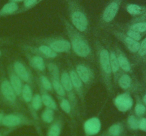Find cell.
<instances>
[{"mask_svg": "<svg viewBox=\"0 0 146 136\" xmlns=\"http://www.w3.org/2000/svg\"><path fill=\"white\" fill-rule=\"evenodd\" d=\"M61 20L68 37V41L71 45V52H74L77 56L83 59L94 62L96 60L95 52L84 33L77 30L64 16L61 17Z\"/></svg>", "mask_w": 146, "mask_h": 136, "instance_id": "6da1fadb", "label": "cell"}, {"mask_svg": "<svg viewBox=\"0 0 146 136\" xmlns=\"http://www.w3.org/2000/svg\"><path fill=\"white\" fill-rule=\"evenodd\" d=\"M94 48L101 81L102 82L108 96H111L114 94V84L110 64L109 51L108 48L103 44V42L98 39H96L94 41Z\"/></svg>", "mask_w": 146, "mask_h": 136, "instance_id": "7a4b0ae2", "label": "cell"}, {"mask_svg": "<svg viewBox=\"0 0 146 136\" xmlns=\"http://www.w3.org/2000/svg\"><path fill=\"white\" fill-rule=\"evenodd\" d=\"M0 101L16 111L24 110L21 101L13 89L4 65H0Z\"/></svg>", "mask_w": 146, "mask_h": 136, "instance_id": "3957f363", "label": "cell"}, {"mask_svg": "<svg viewBox=\"0 0 146 136\" xmlns=\"http://www.w3.org/2000/svg\"><path fill=\"white\" fill-rule=\"evenodd\" d=\"M71 24L83 33H87L90 29L88 15L78 0H66Z\"/></svg>", "mask_w": 146, "mask_h": 136, "instance_id": "277c9868", "label": "cell"}, {"mask_svg": "<svg viewBox=\"0 0 146 136\" xmlns=\"http://www.w3.org/2000/svg\"><path fill=\"white\" fill-rule=\"evenodd\" d=\"M30 42L46 45L58 55L60 53L70 54L71 52V45L68 40L58 35L33 38Z\"/></svg>", "mask_w": 146, "mask_h": 136, "instance_id": "5b68a950", "label": "cell"}, {"mask_svg": "<svg viewBox=\"0 0 146 136\" xmlns=\"http://www.w3.org/2000/svg\"><path fill=\"white\" fill-rule=\"evenodd\" d=\"M123 0H110L99 17L97 28L98 30L107 29L116 17Z\"/></svg>", "mask_w": 146, "mask_h": 136, "instance_id": "8992f818", "label": "cell"}, {"mask_svg": "<svg viewBox=\"0 0 146 136\" xmlns=\"http://www.w3.org/2000/svg\"><path fill=\"white\" fill-rule=\"evenodd\" d=\"M19 47L22 52H27L38 55L44 60H54L58 57V54L42 44L25 42L20 44Z\"/></svg>", "mask_w": 146, "mask_h": 136, "instance_id": "52a82bcc", "label": "cell"}, {"mask_svg": "<svg viewBox=\"0 0 146 136\" xmlns=\"http://www.w3.org/2000/svg\"><path fill=\"white\" fill-rule=\"evenodd\" d=\"M61 82L62 84V86L64 87V91L66 93V97L70 102L75 113L76 116L78 114V112H79V105H78V99L76 96L75 90L73 87L72 83H71V79H70L69 74L67 70H62L61 72Z\"/></svg>", "mask_w": 146, "mask_h": 136, "instance_id": "ba28073f", "label": "cell"}, {"mask_svg": "<svg viewBox=\"0 0 146 136\" xmlns=\"http://www.w3.org/2000/svg\"><path fill=\"white\" fill-rule=\"evenodd\" d=\"M33 124L34 121L25 114L16 111L4 115L1 126L7 128L15 129L23 126H31Z\"/></svg>", "mask_w": 146, "mask_h": 136, "instance_id": "9c48e42d", "label": "cell"}, {"mask_svg": "<svg viewBox=\"0 0 146 136\" xmlns=\"http://www.w3.org/2000/svg\"><path fill=\"white\" fill-rule=\"evenodd\" d=\"M77 75L82 82L84 83L86 89L88 91L96 81V73L92 67L87 62H80L74 67Z\"/></svg>", "mask_w": 146, "mask_h": 136, "instance_id": "30bf717a", "label": "cell"}, {"mask_svg": "<svg viewBox=\"0 0 146 136\" xmlns=\"http://www.w3.org/2000/svg\"><path fill=\"white\" fill-rule=\"evenodd\" d=\"M116 85H118L124 92L130 94H137L143 90V86L139 81L133 77L131 74L126 72H123L121 74L117 81Z\"/></svg>", "mask_w": 146, "mask_h": 136, "instance_id": "8fae6325", "label": "cell"}, {"mask_svg": "<svg viewBox=\"0 0 146 136\" xmlns=\"http://www.w3.org/2000/svg\"><path fill=\"white\" fill-rule=\"evenodd\" d=\"M68 74H69L70 79H71V83H72L73 87L75 90L78 99L81 102V105L83 109L86 108V96L88 91L86 89L84 83L81 79L79 78L78 75H77L75 70V68L73 65H69L68 67Z\"/></svg>", "mask_w": 146, "mask_h": 136, "instance_id": "7c38bea8", "label": "cell"}, {"mask_svg": "<svg viewBox=\"0 0 146 136\" xmlns=\"http://www.w3.org/2000/svg\"><path fill=\"white\" fill-rule=\"evenodd\" d=\"M13 69L19 77L25 84L33 86L35 84V78L29 67L20 60H15L11 63Z\"/></svg>", "mask_w": 146, "mask_h": 136, "instance_id": "4fadbf2b", "label": "cell"}, {"mask_svg": "<svg viewBox=\"0 0 146 136\" xmlns=\"http://www.w3.org/2000/svg\"><path fill=\"white\" fill-rule=\"evenodd\" d=\"M108 28H110L109 32L120 42H121L131 53H133L135 55L138 52V48H139L140 46V42H138V41L132 39V38H130L127 35H125L123 31L118 29V28H113L112 26L109 27Z\"/></svg>", "mask_w": 146, "mask_h": 136, "instance_id": "5bb4252c", "label": "cell"}, {"mask_svg": "<svg viewBox=\"0 0 146 136\" xmlns=\"http://www.w3.org/2000/svg\"><path fill=\"white\" fill-rule=\"evenodd\" d=\"M113 103L115 108L119 111L124 113L132 109L133 106V99L131 96V94L123 92L115 96L113 100Z\"/></svg>", "mask_w": 146, "mask_h": 136, "instance_id": "9a60e30c", "label": "cell"}, {"mask_svg": "<svg viewBox=\"0 0 146 136\" xmlns=\"http://www.w3.org/2000/svg\"><path fill=\"white\" fill-rule=\"evenodd\" d=\"M6 72H7V76H8V79L13 89L14 90L19 100L21 101V93H22L23 86H24L23 82L19 77L18 75L15 73V72L13 69L12 66H11V64H9L7 65Z\"/></svg>", "mask_w": 146, "mask_h": 136, "instance_id": "2e32d148", "label": "cell"}, {"mask_svg": "<svg viewBox=\"0 0 146 136\" xmlns=\"http://www.w3.org/2000/svg\"><path fill=\"white\" fill-rule=\"evenodd\" d=\"M24 55L28 60L29 65L30 67L32 68L38 72V74H44L46 70V62L44 59L38 55L29 53L27 52H23Z\"/></svg>", "mask_w": 146, "mask_h": 136, "instance_id": "e0dca14e", "label": "cell"}, {"mask_svg": "<svg viewBox=\"0 0 146 136\" xmlns=\"http://www.w3.org/2000/svg\"><path fill=\"white\" fill-rule=\"evenodd\" d=\"M114 50H115V55H116L117 60H118V64L121 67V70L123 72H126V73L132 74L133 72V67L132 64L130 62L129 59L128 57L126 56L125 52L123 51L120 47L118 45H115L114 46Z\"/></svg>", "mask_w": 146, "mask_h": 136, "instance_id": "ac0fdd59", "label": "cell"}, {"mask_svg": "<svg viewBox=\"0 0 146 136\" xmlns=\"http://www.w3.org/2000/svg\"><path fill=\"white\" fill-rule=\"evenodd\" d=\"M101 128V123L98 117L88 118L84 123V129L86 136H93L98 134Z\"/></svg>", "mask_w": 146, "mask_h": 136, "instance_id": "d6986e66", "label": "cell"}, {"mask_svg": "<svg viewBox=\"0 0 146 136\" xmlns=\"http://www.w3.org/2000/svg\"><path fill=\"white\" fill-rule=\"evenodd\" d=\"M108 51H109L110 64H111V71H112L113 75V84L115 86V85H116L118 79L123 72L121 70V67L119 66V64H118V60H117L116 55H115L114 48L113 47H110V48L108 49Z\"/></svg>", "mask_w": 146, "mask_h": 136, "instance_id": "ffe728a7", "label": "cell"}, {"mask_svg": "<svg viewBox=\"0 0 146 136\" xmlns=\"http://www.w3.org/2000/svg\"><path fill=\"white\" fill-rule=\"evenodd\" d=\"M43 103L41 101V96H40L39 93H36L34 94L33 96L32 101L30 104L29 107L28 108L29 110L31 113V116H32L33 119L34 120V122H38V110L42 108Z\"/></svg>", "mask_w": 146, "mask_h": 136, "instance_id": "44dd1931", "label": "cell"}, {"mask_svg": "<svg viewBox=\"0 0 146 136\" xmlns=\"http://www.w3.org/2000/svg\"><path fill=\"white\" fill-rule=\"evenodd\" d=\"M38 87H39V94L43 105H44L46 108H49L54 110H58V106H57L54 98L51 96L49 92L46 91L41 86H38Z\"/></svg>", "mask_w": 146, "mask_h": 136, "instance_id": "7402d4cb", "label": "cell"}, {"mask_svg": "<svg viewBox=\"0 0 146 136\" xmlns=\"http://www.w3.org/2000/svg\"><path fill=\"white\" fill-rule=\"evenodd\" d=\"M19 9V6L18 4L9 1L0 8V18L17 14Z\"/></svg>", "mask_w": 146, "mask_h": 136, "instance_id": "603a6c76", "label": "cell"}, {"mask_svg": "<svg viewBox=\"0 0 146 136\" xmlns=\"http://www.w3.org/2000/svg\"><path fill=\"white\" fill-rule=\"evenodd\" d=\"M56 97L57 99H58V104H59V106L61 109V110H62L66 114L68 115V116L71 118V120H74V118L76 116V114L75 113H74V110H73L72 107H71V103L68 101V99H66V97L59 96H56Z\"/></svg>", "mask_w": 146, "mask_h": 136, "instance_id": "cb8c5ba5", "label": "cell"}, {"mask_svg": "<svg viewBox=\"0 0 146 136\" xmlns=\"http://www.w3.org/2000/svg\"><path fill=\"white\" fill-rule=\"evenodd\" d=\"M63 124L64 122H63L62 117L59 116L56 120H54L52 123H51V126L47 133V136H60Z\"/></svg>", "mask_w": 146, "mask_h": 136, "instance_id": "d4e9b609", "label": "cell"}, {"mask_svg": "<svg viewBox=\"0 0 146 136\" xmlns=\"http://www.w3.org/2000/svg\"><path fill=\"white\" fill-rule=\"evenodd\" d=\"M125 8L127 12L134 18L143 15L146 11L145 7L136 4H126L125 6Z\"/></svg>", "mask_w": 146, "mask_h": 136, "instance_id": "484cf974", "label": "cell"}, {"mask_svg": "<svg viewBox=\"0 0 146 136\" xmlns=\"http://www.w3.org/2000/svg\"><path fill=\"white\" fill-rule=\"evenodd\" d=\"M33 96L34 94H33L32 86L27 84H24L21 93V102H24L27 106V108L29 107L31 104Z\"/></svg>", "mask_w": 146, "mask_h": 136, "instance_id": "4316f807", "label": "cell"}, {"mask_svg": "<svg viewBox=\"0 0 146 136\" xmlns=\"http://www.w3.org/2000/svg\"><path fill=\"white\" fill-rule=\"evenodd\" d=\"M134 114L138 118L143 117L146 114V106L139 95L135 94V105L134 106Z\"/></svg>", "mask_w": 146, "mask_h": 136, "instance_id": "83f0119b", "label": "cell"}, {"mask_svg": "<svg viewBox=\"0 0 146 136\" xmlns=\"http://www.w3.org/2000/svg\"><path fill=\"white\" fill-rule=\"evenodd\" d=\"M135 60L138 63L146 62V36L140 42L138 52L135 54Z\"/></svg>", "mask_w": 146, "mask_h": 136, "instance_id": "f1b7e54d", "label": "cell"}, {"mask_svg": "<svg viewBox=\"0 0 146 136\" xmlns=\"http://www.w3.org/2000/svg\"><path fill=\"white\" fill-rule=\"evenodd\" d=\"M38 86H41L43 89H45L48 92H53L52 84L51 80L47 76H46L44 74H38Z\"/></svg>", "mask_w": 146, "mask_h": 136, "instance_id": "f546056e", "label": "cell"}, {"mask_svg": "<svg viewBox=\"0 0 146 136\" xmlns=\"http://www.w3.org/2000/svg\"><path fill=\"white\" fill-rule=\"evenodd\" d=\"M125 26L137 31L139 33L142 34L143 35L146 34V20H145V21H135V22L131 21L129 24L125 25Z\"/></svg>", "mask_w": 146, "mask_h": 136, "instance_id": "4dcf8cb0", "label": "cell"}, {"mask_svg": "<svg viewBox=\"0 0 146 136\" xmlns=\"http://www.w3.org/2000/svg\"><path fill=\"white\" fill-rule=\"evenodd\" d=\"M46 67L48 70L49 78L60 79L61 78V71L58 65L54 62H48L46 63Z\"/></svg>", "mask_w": 146, "mask_h": 136, "instance_id": "1f68e13d", "label": "cell"}, {"mask_svg": "<svg viewBox=\"0 0 146 136\" xmlns=\"http://www.w3.org/2000/svg\"><path fill=\"white\" fill-rule=\"evenodd\" d=\"M123 130L124 126L122 123H115L108 128L106 131V136H121Z\"/></svg>", "mask_w": 146, "mask_h": 136, "instance_id": "d6a6232c", "label": "cell"}, {"mask_svg": "<svg viewBox=\"0 0 146 136\" xmlns=\"http://www.w3.org/2000/svg\"><path fill=\"white\" fill-rule=\"evenodd\" d=\"M117 28L121 30V31H123L125 35L129 36L130 38H131L132 39L138 41V42H140V41L142 40L143 38L142 34L139 33H138L137 31L131 29V28H127V27H125V26H118V28Z\"/></svg>", "mask_w": 146, "mask_h": 136, "instance_id": "836d02e7", "label": "cell"}, {"mask_svg": "<svg viewBox=\"0 0 146 136\" xmlns=\"http://www.w3.org/2000/svg\"><path fill=\"white\" fill-rule=\"evenodd\" d=\"M55 110H52V109H49V108H46L44 109L41 115V120L44 123H47V124H51L53 123L54 120V116H55V113H54Z\"/></svg>", "mask_w": 146, "mask_h": 136, "instance_id": "e575fe53", "label": "cell"}, {"mask_svg": "<svg viewBox=\"0 0 146 136\" xmlns=\"http://www.w3.org/2000/svg\"><path fill=\"white\" fill-rule=\"evenodd\" d=\"M52 84L53 89L55 91L57 96H64L66 97V93L64 91V87L62 86V84L61 82V78L60 79H54V78H49Z\"/></svg>", "mask_w": 146, "mask_h": 136, "instance_id": "d590c367", "label": "cell"}, {"mask_svg": "<svg viewBox=\"0 0 146 136\" xmlns=\"http://www.w3.org/2000/svg\"><path fill=\"white\" fill-rule=\"evenodd\" d=\"M138 120H139V118L137 117L135 114L129 115L127 118V126H128V128L133 131L138 130Z\"/></svg>", "mask_w": 146, "mask_h": 136, "instance_id": "8d00e7d4", "label": "cell"}, {"mask_svg": "<svg viewBox=\"0 0 146 136\" xmlns=\"http://www.w3.org/2000/svg\"><path fill=\"white\" fill-rule=\"evenodd\" d=\"M38 4H39L38 0H24L22 7H21L20 9H19L17 14H21V13L25 12V11L35 7Z\"/></svg>", "mask_w": 146, "mask_h": 136, "instance_id": "74e56055", "label": "cell"}, {"mask_svg": "<svg viewBox=\"0 0 146 136\" xmlns=\"http://www.w3.org/2000/svg\"><path fill=\"white\" fill-rule=\"evenodd\" d=\"M13 43V40L8 37H0V47L9 45Z\"/></svg>", "mask_w": 146, "mask_h": 136, "instance_id": "f35d334b", "label": "cell"}, {"mask_svg": "<svg viewBox=\"0 0 146 136\" xmlns=\"http://www.w3.org/2000/svg\"><path fill=\"white\" fill-rule=\"evenodd\" d=\"M138 130H141V131L146 133V118H139V120H138Z\"/></svg>", "mask_w": 146, "mask_h": 136, "instance_id": "ab89813d", "label": "cell"}, {"mask_svg": "<svg viewBox=\"0 0 146 136\" xmlns=\"http://www.w3.org/2000/svg\"><path fill=\"white\" fill-rule=\"evenodd\" d=\"M15 129L7 128H4L1 129L0 130V136H8Z\"/></svg>", "mask_w": 146, "mask_h": 136, "instance_id": "60d3db41", "label": "cell"}, {"mask_svg": "<svg viewBox=\"0 0 146 136\" xmlns=\"http://www.w3.org/2000/svg\"><path fill=\"white\" fill-rule=\"evenodd\" d=\"M145 20H146V11L143 15L140 16L138 17H136V18H133L132 20H131V21H132V22H135V21H145Z\"/></svg>", "mask_w": 146, "mask_h": 136, "instance_id": "b9f144b4", "label": "cell"}, {"mask_svg": "<svg viewBox=\"0 0 146 136\" xmlns=\"http://www.w3.org/2000/svg\"><path fill=\"white\" fill-rule=\"evenodd\" d=\"M4 115H5L4 112L3 111V110H0V126H1V123H2V120H3V118H4Z\"/></svg>", "mask_w": 146, "mask_h": 136, "instance_id": "7bdbcfd3", "label": "cell"}, {"mask_svg": "<svg viewBox=\"0 0 146 136\" xmlns=\"http://www.w3.org/2000/svg\"><path fill=\"white\" fill-rule=\"evenodd\" d=\"M6 52H7V50L1 49V47H0V60H1V58L4 56V55H5Z\"/></svg>", "mask_w": 146, "mask_h": 136, "instance_id": "ee69618b", "label": "cell"}, {"mask_svg": "<svg viewBox=\"0 0 146 136\" xmlns=\"http://www.w3.org/2000/svg\"><path fill=\"white\" fill-rule=\"evenodd\" d=\"M143 73V80L146 84V69H143L142 71Z\"/></svg>", "mask_w": 146, "mask_h": 136, "instance_id": "f6af8a7d", "label": "cell"}, {"mask_svg": "<svg viewBox=\"0 0 146 136\" xmlns=\"http://www.w3.org/2000/svg\"><path fill=\"white\" fill-rule=\"evenodd\" d=\"M141 99H142L143 102L144 104H145V106H146V92H145V94H144L143 96V97L141 98Z\"/></svg>", "mask_w": 146, "mask_h": 136, "instance_id": "bcb514c9", "label": "cell"}, {"mask_svg": "<svg viewBox=\"0 0 146 136\" xmlns=\"http://www.w3.org/2000/svg\"><path fill=\"white\" fill-rule=\"evenodd\" d=\"M9 1H11V2H14V3H17V4H18V3H19V2H23V1H24V0H9Z\"/></svg>", "mask_w": 146, "mask_h": 136, "instance_id": "7dc6e473", "label": "cell"}, {"mask_svg": "<svg viewBox=\"0 0 146 136\" xmlns=\"http://www.w3.org/2000/svg\"><path fill=\"white\" fill-rule=\"evenodd\" d=\"M44 1V0H38V2H41V1Z\"/></svg>", "mask_w": 146, "mask_h": 136, "instance_id": "c3c4849f", "label": "cell"}]
</instances>
